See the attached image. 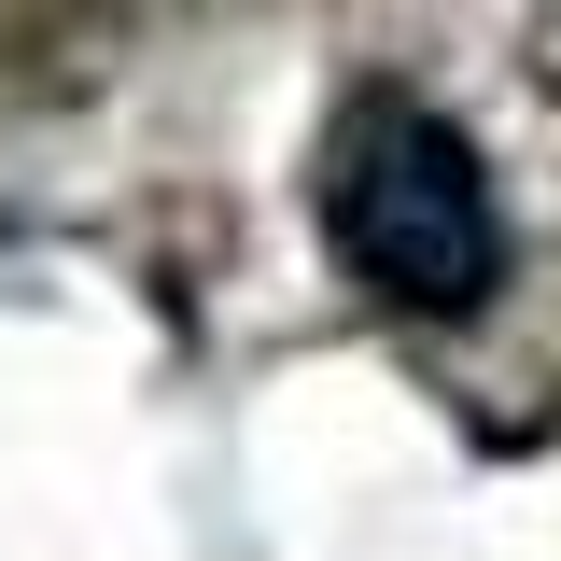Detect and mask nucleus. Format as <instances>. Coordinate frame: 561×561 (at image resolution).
Wrapping results in <instances>:
<instances>
[{
	"label": "nucleus",
	"mask_w": 561,
	"mask_h": 561,
	"mask_svg": "<svg viewBox=\"0 0 561 561\" xmlns=\"http://www.w3.org/2000/svg\"><path fill=\"white\" fill-rule=\"evenodd\" d=\"M323 253H337L379 309L421 323H463L491 280H505V210H491L478 140L449 127L408 84H365L337 127H323Z\"/></svg>",
	"instance_id": "nucleus-1"
}]
</instances>
